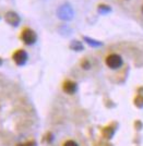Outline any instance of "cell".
<instances>
[{
	"label": "cell",
	"instance_id": "5",
	"mask_svg": "<svg viewBox=\"0 0 143 146\" xmlns=\"http://www.w3.org/2000/svg\"><path fill=\"white\" fill-rule=\"evenodd\" d=\"M5 20L8 24L12 25V26H18L21 22V18L17 12L14 11H8L5 14Z\"/></svg>",
	"mask_w": 143,
	"mask_h": 146
},
{
	"label": "cell",
	"instance_id": "1",
	"mask_svg": "<svg viewBox=\"0 0 143 146\" xmlns=\"http://www.w3.org/2000/svg\"><path fill=\"white\" fill-rule=\"evenodd\" d=\"M57 17L62 21H70L74 17V11L70 3H63L57 9Z\"/></svg>",
	"mask_w": 143,
	"mask_h": 146
},
{
	"label": "cell",
	"instance_id": "2",
	"mask_svg": "<svg viewBox=\"0 0 143 146\" xmlns=\"http://www.w3.org/2000/svg\"><path fill=\"white\" fill-rule=\"evenodd\" d=\"M21 39H22V42L25 45L31 46V45H34V44L36 43L37 35H36V33L33 30L29 29V27H25L24 30L22 31V33H21Z\"/></svg>",
	"mask_w": 143,
	"mask_h": 146
},
{
	"label": "cell",
	"instance_id": "6",
	"mask_svg": "<svg viewBox=\"0 0 143 146\" xmlns=\"http://www.w3.org/2000/svg\"><path fill=\"white\" fill-rule=\"evenodd\" d=\"M62 90L65 93H67L69 95H72V94H74L76 90H78V85H76V83L73 82V81H70V80H67V81H65L63 82V84H62Z\"/></svg>",
	"mask_w": 143,
	"mask_h": 146
},
{
	"label": "cell",
	"instance_id": "11",
	"mask_svg": "<svg viewBox=\"0 0 143 146\" xmlns=\"http://www.w3.org/2000/svg\"><path fill=\"white\" fill-rule=\"evenodd\" d=\"M63 146H79V144L74 142V141L72 140H69V141H66L65 143H63Z\"/></svg>",
	"mask_w": 143,
	"mask_h": 146
},
{
	"label": "cell",
	"instance_id": "4",
	"mask_svg": "<svg viewBox=\"0 0 143 146\" xmlns=\"http://www.w3.org/2000/svg\"><path fill=\"white\" fill-rule=\"evenodd\" d=\"M12 59L15 62L17 66L21 67V66H24L26 63V61L29 59V55H27V52L25 51L24 49H19L13 54Z\"/></svg>",
	"mask_w": 143,
	"mask_h": 146
},
{
	"label": "cell",
	"instance_id": "10",
	"mask_svg": "<svg viewBox=\"0 0 143 146\" xmlns=\"http://www.w3.org/2000/svg\"><path fill=\"white\" fill-rule=\"evenodd\" d=\"M81 66L84 70H88V69L91 68V63H90V61L87 60V59H84V60L81 62Z\"/></svg>",
	"mask_w": 143,
	"mask_h": 146
},
{
	"label": "cell",
	"instance_id": "14",
	"mask_svg": "<svg viewBox=\"0 0 143 146\" xmlns=\"http://www.w3.org/2000/svg\"><path fill=\"white\" fill-rule=\"evenodd\" d=\"M142 13H143V6H142Z\"/></svg>",
	"mask_w": 143,
	"mask_h": 146
},
{
	"label": "cell",
	"instance_id": "12",
	"mask_svg": "<svg viewBox=\"0 0 143 146\" xmlns=\"http://www.w3.org/2000/svg\"><path fill=\"white\" fill-rule=\"evenodd\" d=\"M19 146H35V143H34V142H29V143H26V144L19 145Z\"/></svg>",
	"mask_w": 143,
	"mask_h": 146
},
{
	"label": "cell",
	"instance_id": "3",
	"mask_svg": "<svg viewBox=\"0 0 143 146\" xmlns=\"http://www.w3.org/2000/svg\"><path fill=\"white\" fill-rule=\"evenodd\" d=\"M105 62L108 68L116 70L122 66V58H121V56L117 55V54H110L106 57Z\"/></svg>",
	"mask_w": 143,
	"mask_h": 146
},
{
	"label": "cell",
	"instance_id": "13",
	"mask_svg": "<svg viewBox=\"0 0 143 146\" xmlns=\"http://www.w3.org/2000/svg\"><path fill=\"white\" fill-rule=\"evenodd\" d=\"M0 66H2V59L0 58Z\"/></svg>",
	"mask_w": 143,
	"mask_h": 146
},
{
	"label": "cell",
	"instance_id": "7",
	"mask_svg": "<svg viewBox=\"0 0 143 146\" xmlns=\"http://www.w3.org/2000/svg\"><path fill=\"white\" fill-rule=\"evenodd\" d=\"M70 48L74 50V51H82L84 47H83V44L80 40H72L70 44Z\"/></svg>",
	"mask_w": 143,
	"mask_h": 146
},
{
	"label": "cell",
	"instance_id": "9",
	"mask_svg": "<svg viewBox=\"0 0 143 146\" xmlns=\"http://www.w3.org/2000/svg\"><path fill=\"white\" fill-rule=\"evenodd\" d=\"M97 11H98L100 14H106V13L112 11V8L109 6H107V5H100L98 8H97Z\"/></svg>",
	"mask_w": 143,
	"mask_h": 146
},
{
	"label": "cell",
	"instance_id": "8",
	"mask_svg": "<svg viewBox=\"0 0 143 146\" xmlns=\"http://www.w3.org/2000/svg\"><path fill=\"white\" fill-rule=\"evenodd\" d=\"M83 39H84L90 46H92V47H100V46L103 45V43H100V42H98V40H95V39H92V38H90V37L84 36L83 37Z\"/></svg>",
	"mask_w": 143,
	"mask_h": 146
}]
</instances>
